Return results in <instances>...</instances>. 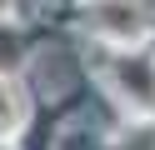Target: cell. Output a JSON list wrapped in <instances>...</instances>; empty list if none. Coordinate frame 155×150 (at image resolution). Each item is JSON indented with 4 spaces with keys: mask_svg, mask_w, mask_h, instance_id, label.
I'll return each mask as SVG.
<instances>
[{
    "mask_svg": "<svg viewBox=\"0 0 155 150\" xmlns=\"http://www.w3.org/2000/svg\"><path fill=\"white\" fill-rule=\"evenodd\" d=\"M120 85L130 90L140 105H155V70L145 60H120Z\"/></svg>",
    "mask_w": 155,
    "mask_h": 150,
    "instance_id": "1",
    "label": "cell"
},
{
    "mask_svg": "<svg viewBox=\"0 0 155 150\" xmlns=\"http://www.w3.org/2000/svg\"><path fill=\"white\" fill-rule=\"evenodd\" d=\"M10 120H15V95L0 90V125H10Z\"/></svg>",
    "mask_w": 155,
    "mask_h": 150,
    "instance_id": "2",
    "label": "cell"
},
{
    "mask_svg": "<svg viewBox=\"0 0 155 150\" xmlns=\"http://www.w3.org/2000/svg\"><path fill=\"white\" fill-rule=\"evenodd\" d=\"M0 65H15V40L0 35Z\"/></svg>",
    "mask_w": 155,
    "mask_h": 150,
    "instance_id": "3",
    "label": "cell"
}]
</instances>
